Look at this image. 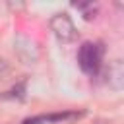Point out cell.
<instances>
[{"instance_id": "1", "label": "cell", "mask_w": 124, "mask_h": 124, "mask_svg": "<svg viewBox=\"0 0 124 124\" xmlns=\"http://www.w3.org/2000/svg\"><path fill=\"white\" fill-rule=\"evenodd\" d=\"M101 60H103V46L99 43H83L79 46V52H78V62H79V68L85 72V74H95L101 66Z\"/></svg>"}, {"instance_id": "2", "label": "cell", "mask_w": 124, "mask_h": 124, "mask_svg": "<svg viewBox=\"0 0 124 124\" xmlns=\"http://www.w3.org/2000/svg\"><path fill=\"white\" fill-rule=\"evenodd\" d=\"M50 31L54 33V37L60 41V43H72L76 41L78 37V31H76V25L74 21L70 19L68 14H54L50 17Z\"/></svg>"}, {"instance_id": "3", "label": "cell", "mask_w": 124, "mask_h": 124, "mask_svg": "<svg viewBox=\"0 0 124 124\" xmlns=\"http://www.w3.org/2000/svg\"><path fill=\"white\" fill-rule=\"evenodd\" d=\"M105 81L114 91H122L124 89V60L122 58H114L107 66V70H105Z\"/></svg>"}, {"instance_id": "4", "label": "cell", "mask_w": 124, "mask_h": 124, "mask_svg": "<svg viewBox=\"0 0 124 124\" xmlns=\"http://www.w3.org/2000/svg\"><path fill=\"white\" fill-rule=\"evenodd\" d=\"M16 52L21 58V62L25 64H33L37 60V48L33 45V41L25 39V37H17L16 39Z\"/></svg>"}, {"instance_id": "5", "label": "cell", "mask_w": 124, "mask_h": 124, "mask_svg": "<svg viewBox=\"0 0 124 124\" xmlns=\"http://www.w3.org/2000/svg\"><path fill=\"white\" fill-rule=\"evenodd\" d=\"M8 72H10V66H8V62L0 58V79H2V78H4Z\"/></svg>"}, {"instance_id": "6", "label": "cell", "mask_w": 124, "mask_h": 124, "mask_svg": "<svg viewBox=\"0 0 124 124\" xmlns=\"http://www.w3.org/2000/svg\"><path fill=\"white\" fill-rule=\"evenodd\" d=\"M43 120H46V116H37V118H29V120H25L23 124H39V122H43Z\"/></svg>"}]
</instances>
